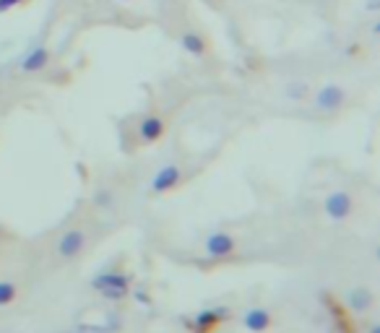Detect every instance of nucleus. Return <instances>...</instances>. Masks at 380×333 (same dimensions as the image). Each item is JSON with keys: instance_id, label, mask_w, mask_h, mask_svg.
Returning <instances> with one entry per match:
<instances>
[{"instance_id": "1", "label": "nucleus", "mask_w": 380, "mask_h": 333, "mask_svg": "<svg viewBox=\"0 0 380 333\" xmlns=\"http://www.w3.org/2000/svg\"><path fill=\"white\" fill-rule=\"evenodd\" d=\"M92 286H94L105 299L118 302V299L128 297V292H131V279L125 274H118V271H102V274H96L94 279H92Z\"/></svg>"}, {"instance_id": "2", "label": "nucleus", "mask_w": 380, "mask_h": 333, "mask_svg": "<svg viewBox=\"0 0 380 333\" xmlns=\"http://www.w3.org/2000/svg\"><path fill=\"white\" fill-rule=\"evenodd\" d=\"M352 208H355V203H352V195L344 191H333L326 195V201H323V211L328 219L333 222H341L346 216L352 214Z\"/></svg>"}, {"instance_id": "3", "label": "nucleus", "mask_w": 380, "mask_h": 333, "mask_svg": "<svg viewBox=\"0 0 380 333\" xmlns=\"http://www.w3.org/2000/svg\"><path fill=\"white\" fill-rule=\"evenodd\" d=\"M229 318V310L226 308H209V310H201V312H196V318L193 323L185 321V325H190L196 333H211L219 325L222 321Z\"/></svg>"}, {"instance_id": "4", "label": "nucleus", "mask_w": 380, "mask_h": 333, "mask_svg": "<svg viewBox=\"0 0 380 333\" xmlns=\"http://www.w3.org/2000/svg\"><path fill=\"white\" fill-rule=\"evenodd\" d=\"M344 102H346V92L339 83H326V86L318 89V94H315V105L323 112H336Z\"/></svg>"}, {"instance_id": "5", "label": "nucleus", "mask_w": 380, "mask_h": 333, "mask_svg": "<svg viewBox=\"0 0 380 333\" xmlns=\"http://www.w3.org/2000/svg\"><path fill=\"white\" fill-rule=\"evenodd\" d=\"M180 178H182V172H180L178 164H165L154 175V180H151V191L154 193L172 191V188H178L180 185Z\"/></svg>"}, {"instance_id": "6", "label": "nucleus", "mask_w": 380, "mask_h": 333, "mask_svg": "<svg viewBox=\"0 0 380 333\" xmlns=\"http://www.w3.org/2000/svg\"><path fill=\"white\" fill-rule=\"evenodd\" d=\"M206 253H209L211 258H226V255H232V253H235V237L226 235V232H214V235H209V239H206Z\"/></svg>"}, {"instance_id": "7", "label": "nucleus", "mask_w": 380, "mask_h": 333, "mask_svg": "<svg viewBox=\"0 0 380 333\" xmlns=\"http://www.w3.org/2000/svg\"><path fill=\"white\" fill-rule=\"evenodd\" d=\"M83 245H86V235H83L81 229H68L58 242L60 258H76L83 250Z\"/></svg>"}, {"instance_id": "8", "label": "nucleus", "mask_w": 380, "mask_h": 333, "mask_svg": "<svg viewBox=\"0 0 380 333\" xmlns=\"http://www.w3.org/2000/svg\"><path fill=\"white\" fill-rule=\"evenodd\" d=\"M48 63H50V50L45 45H36L34 50H29L24 58H21V71L39 73L48 68Z\"/></svg>"}, {"instance_id": "9", "label": "nucleus", "mask_w": 380, "mask_h": 333, "mask_svg": "<svg viewBox=\"0 0 380 333\" xmlns=\"http://www.w3.org/2000/svg\"><path fill=\"white\" fill-rule=\"evenodd\" d=\"M138 136H141L143 143H154L165 136V120L159 115H146V118L138 122Z\"/></svg>"}, {"instance_id": "10", "label": "nucleus", "mask_w": 380, "mask_h": 333, "mask_svg": "<svg viewBox=\"0 0 380 333\" xmlns=\"http://www.w3.org/2000/svg\"><path fill=\"white\" fill-rule=\"evenodd\" d=\"M242 323L250 333H263L271 328V312L263 308H250L245 315H242Z\"/></svg>"}, {"instance_id": "11", "label": "nucleus", "mask_w": 380, "mask_h": 333, "mask_svg": "<svg viewBox=\"0 0 380 333\" xmlns=\"http://www.w3.org/2000/svg\"><path fill=\"white\" fill-rule=\"evenodd\" d=\"M180 47L185 50L188 55H196V58H201V55H206V39H203L198 32H185V34L180 36Z\"/></svg>"}, {"instance_id": "12", "label": "nucleus", "mask_w": 380, "mask_h": 333, "mask_svg": "<svg viewBox=\"0 0 380 333\" xmlns=\"http://www.w3.org/2000/svg\"><path fill=\"white\" fill-rule=\"evenodd\" d=\"M370 302H372V297H370L368 289H355V292H349V308L355 310V312L368 310Z\"/></svg>"}, {"instance_id": "13", "label": "nucleus", "mask_w": 380, "mask_h": 333, "mask_svg": "<svg viewBox=\"0 0 380 333\" xmlns=\"http://www.w3.org/2000/svg\"><path fill=\"white\" fill-rule=\"evenodd\" d=\"M284 94L289 96V99L299 102V99H305V96L310 94V89H308V83H305V81H292V83H286Z\"/></svg>"}, {"instance_id": "14", "label": "nucleus", "mask_w": 380, "mask_h": 333, "mask_svg": "<svg viewBox=\"0 0 380 333\" xmlns=\"http://www.w3.org/2000/svg\"><path fill=\"white\" fill-rule=\"evenodd\" d=\"M13 299H16V286L11 281H0V308L11 305Z\"/></svg>"}, {"instance_id": "15", "label": "nucleus", "mask_w": 380, "mask_h": 333, "mask_svg": "<svg viewBox=\"0 0 380 333\" xmlns=\"http://www.w3.org/2000/svg\"><path fill=\"white\" fill-rule=\"evenodd\" d=\"M112 201H115V198H112V193L109 191H99L94 195V203L99 208H112Z\"/></svg>"}, {"instance_id": "16", "label": "nucleus", "mask_w": 380, "mask_h": 333, "mask_svg": "<svg viewBox=\"0 0 380 333\" xmlns=\"http://www.w3.org/2000/svg\"><path fill=\"white\" fill-rule=\"evenodd\" d=\"M24 0H0V13L11 11V8H16V6H21Z\"/></svg>"}, {"instance_id": "17", "label": "nucleus", "mask_w": 380, "mask_h": 333, "mask_svg": "<svg viewBox=\"0 0 380 333\" xmlns=\"http://www.w3.org/2000/svg\"><path fill=\"white\" fill-rule=\"evenodd\" d=\"M370 13H378L380 11V0H368V6H365Z\"/></svg>"}, {"instance_id": "18", "label": "nucleus", "mask_w": 380, "mask_h": 333, "mask_svg": "<svg viewBox=\"0 0 380 333\" xmlns=\"http://www.w3.org/2000/svg\"><path fill=\"white\" fill-rule=\"evenodd\" d=\"M372 34H380V21H372Z\"/></svg>"}, {"instance_id": "19", "label": "nucleus", "mask_w": 380, "mask_h": 333, "mask_svg": "<svg viewBox=\"0 0 380 333\" xmlns=\"http://www.w3.org/2000/svg\"><path fill=\"white\" fill-rule=\"evenodd\" d=\"M370 333H380V328H378V325H372V328H370Z\"/></svg>"}, {"instance_id": "20", "label": "nucleus", "mask_w": 380, "mask_h": 333, "mask_svg": "<svg viewBox=\"0 0 380 333\" xmlns=\"http://www.w3.org/2000/svg\"><path fill=\"white\" fill-rule=\"evenodd\" d=\"M65 333H73V331H65Z\"/></svg>"}]
</instances>
